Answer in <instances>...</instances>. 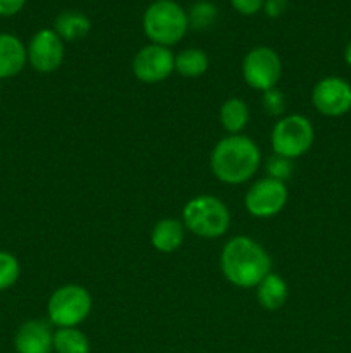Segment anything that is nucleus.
Returning a JSON list of instances; mask_svg holds the SVG:
<instances>
[{
  "instance_id": "nucleus-24",
  "label": "nucleus",
  "mask_w": 351,
  "mask_h": 353,
  "mask_svg": "<svg viewBox=\"0 0 351 353\" xmlns=\"http://www.w3.org/2000/svg\"><path fill=\"white\" fill-rule=\"evenodd\" d=\"M231 6L241 16H255L264 7V0H231Z\"/></svg>"
},
{
  "instance_id": "nucleus-18",
  "label": "nucleus",
  "mask_w": 351,
  "mask_h": 353,
  "mask_svg": "<svg viewBox=\"0 0 351 353\" xmlns=\"http://www.w3.org/2000/svg\"><path fill=\"white\" fill-rule=\"evenodd\" d=\"M209 69V57L200 48H184L176 55L174 71L184 78H198Z\"/></svg>"
},
{
  "instance_id": "nucleus-9",
  "label": "nucleus",
  "mask_w": 351,
  "mask_h": 353,
  "mask_svg": "<svg viewBox=\"0 0 351 353\" xmlns=\"http://www.w3.org/2000/svg\"><path fill=\"white\" fill-rule=\"evenodd\" d=\"M176 55L171 48L162 47V45L148 43L138 50L133 59V72L141 83L155 85L174 72Z\"/></svg>"
},
{
  "instance_id": "nucleus-12",
  "label": "nucleus",
  "mask_w": 351,
  "mask_h": 353,
  "mask_svg": "<svg viewBox=\"0 0 351 353\" xmlns=\"http://www.w3.org/2000/svg\"><path fill=\"white\" fill-rule=\"evenodd\" d=\"M17 353H52L54 333L50 324L40 319H31L21 324L14 336Z\"/></svg>"
},
{
  "instance_id": "nucleus-28",
  "label": "nucleus",
  "mask_w": 351,
  "mask_h": 353,
  "mask_svg": "<svg viewBox=\"0 0 351 353\" xmlns=\"http://www.w3.org/2000/svg\"><path fill=\"white\" fill-rule=\"evenodd\" d=\"M0 88H2V81H0Z\"/></svg>"
},
{
  "instance_id": "nucleus-11",
  "label": "nucleus",
  "mask_w": 351,
  "mask_h": 353,
  "mask_svg": "<svg viewBox=\"0 0 351 353\" xmlns=\"http://www.w3.org/2000/svg\"><path fill=\"white\" fill-rule=\"evenodd\" d=\"M312 103L322 116H344L351 110V85L337 76L322 78L313 86Z\"/></svg>"
},
{
  "instance_id": "nucleus-6",
  "label": "nucleus",
  "mask_w": 351,
  "mask_h": 353,
  "mask_svg": "<svg viewBox=\"0 0 351 353\" xmlns=\"http://www.w3.org/2000/svg\"><path fill=\"white\" fill-rule=\"evenodd\" d=\"M313 141H315L313 124L301 114L282 116L272 128V150L275 155H282L291 161L305 155L312 148Z\"/></svg>"
},
{
  "instance_id": "nucleus-15",
  "label": "nucleus",
  "mask_w": 351,
  "mask_h": 353,
  "mask_svg": "<svg viewBox=\"0 0 351 353\" xmlns=\"http://www.w3.org/2000/svg\"><path fill=\"white\" fill-rule=\"evenodd\" d=\"M92 30V21L79 10H62L54 23V31L62 41H76L85 38Z\"/></svg>"
},
{
  "instance_id": "nucleus-22",
  "label": "nucleus",
  "mask_w": 351,
  "mask_h": 353,
  "mask_svg": "<svg viewBox=\"0 0 351 353\" xmlns=\"http://www.w3.org/2000/svg\"><path fill=\"white\" fill-rule=\"evenodd\" d=\"M292 169H295V165H292L291 159H286L282 157V155H275V154L274 157L268 159L267 164H265V171H267L268 178L277 179V181H282V183H286L289 178H291Z\"/></svg>"
},
{
  "instance_id": "nucleus-13",
  "label": "nucleus",
  "mask_w": 351,
  "mask_h": 353,
  "mask_svg": "<svg viewBox=\"0 0 351 353\" xmlns=\"http://www.w3.org/2000/svg\"><path fill=\"white\" fill-rule=\"evenodd\" d=\"M28 64V52L23 41L10 33H0V81L19 74Z\"/></svg>"
},
{
  "instance_id": "nucleus-16",
  "label": "nucleus",
  "mask_w": 351,
  "mask_h": 353,
  "mask_svg": "<svg viewBox=\"0 0 351 353\" xmlns=\"http://www.w3.org/2000/svg\"><path fill=\"white\" fill-rule=\"evenodd\" d=\"M257 300L267 310L281 309L288 300V285L284 278L275 272L265 276L257 286Z\"/></svg>"
},
{
  "instance_id": "nucleus-10",
  "label": "nucleus",
  "mask_w": 351,
  "mask_h": 353,
  "mask_svg": "<svg viewBox=\"0 0 351 353\" xmlns=\"http://www.w3.org/2000/svg\"><path fill=\"white\" fill-rule=\"evenodd\" d=\"M28 52V64L38 72H48L57 71L58 68L64 62V41L61 40L57 33L54 30H43L36 31V33L31 37L30 43L26 47Z\"/></svg>"
},
{
  "instance_id": "nucleus-19",
  "label": "nucleus",
  "mask_w": 351,
  "mask_h": 353,
  "mask_svg": "<svg viewBox=\"0 0 351 353\" xmlns=\"http://www.w3.org/2000/svg\"><path fill=\"white\" fill-rule=\"evenodd\" d=\"M55 353H89L92 347L83 331L78 327H57L54 331Z\"/></svg>"
},
{
  "instance_id": "nucleus-2",
  "label": "nucleus",
  "mask_w": 351,
  "mask_h": 353,
  "mask_svg": "<svg viewBox=\"0 0 351 353\" xmlns=\"http://www.w3.org/2000/svg\"><path fill=\"white\" fill-rule=\"evenodd\" d=\"M262 154L258 145L244 134H229L217 141L210 154V169L220 183L243 185L258 172Z\"/></svg>"
},
{
  "instance_id": "nucleus-17",
  "label": "nucleus",
  "mask_w": 351,
  "mask_h": 353,
  "mask_svg": "<svg viewBox=\"0 0 351 353\" xmlns=\"http://www.w3.org/2000/svg\"><path fill=\"white\" fill-rule=\"evenodd\" d=\"M220 124L229 134H241L250 121V109L246 102L237 97H231L220 107Z\"/></svg>"
},
{
  "instance_id": "nucleus-20",
  "label": "nucleus",
  "mask_w": 351,
  "mask_h": 353,
  "mask_svg": "<svg viewBox=\"0 0 351 353\" xmlns=\"http://www.w3.org/2000/svg\"><path fill=\"white\" fill-rule=\"evenodd\" d=\"M186 14H188L189 30L205 31L217 21L219 9L210 0H198L186 10Z\"/></svg>"
},
{
  "instance_id": "nucleus-23",
  "label": "nucleus",
  "mask_w": 351,
  "mask_h": 353,
  "mask_svg": "<svg viewBox=\"0 0 351 353\" xmlns=\"http://www.w3.org/2000/svg\"><path fill=\"white\" fill-rule=\"evenodd\" d=\"M262 105H264L265 112H267L268 116H274V117L282 116L286 110L284 93H282L277 86H275V88L267 90V92H264V97H262Z\"/></svg>"
},
{
  "instance_id": "nucleus-5",
  "label": "nucleus",
  "mask_w": 351,
  "mask_h": 353,
  "mask_svg": "<svg viewBox=\"0 0 351 353\" xmlns=\"http://www.w3.org/2000/svg\"><path fill=\"white\" fill-rule=\"evenodd\" d=\"M93 309L92 293L79 285H64L55 290L47 303V316L55 327H78Z\"/></svg>"
},
{
  "instance_id": "nucleus-26",
  "label": "nucleus",
  "mask_w": 351,
  "mask_h": 353,
  "mask_svg": "<svg viewBox=\"0 0 351 353\" xmlns=\"http://www.w3.org/2000/svg\"><path fill=\"white\" fill-rule=\"evenodd\" d=\"M26 6V0H0V16L10 17L16 16Z\"/></svg>"
},
{
  "instance_id": "nucleus-7",
  "label": "nucleus",
  "mask_w": 351,
  "mask_h": 353,
  "mask_svg": "<svg viewBox=\"0 0 351 353\" xmlns=\"http://www.w3.org/2000/svg\"><path fill=\"white\" fill-rule=\"evenodd\" d=\"M244 83L258 92L275 88L282 76V62L270 47H255L244 55L241 65Z\"/></svg>"
},
{
  "instance_id": "nucleus-25",
  "label": "nucleus",
  "mask_w": 351,
  "mask_h": 353,
  "mask_svg": "<svg viewBox=\"0 0 351 353\" xmlns=\"http://www.w3.org/2000/svg\"><path fill=\"white\" fill-rule=\"evenodd\" d=\"M264 12L270 19H277L288 9V0H264Z\"/></svg>"
},
{
  "instance_id": "nucleus-8",
  "label": "nucleus",
  "mask_w": 351,
  "mask_h": 353,
  "mask_svg": "<svg viewBox=\"0 0 351 353\" xmlns=\"http://www.w3.org/2000/svg\"><path fill=\"white\" fill-rule=\"evenodd\" d=\"M288 186L286 183L272 179L268 176L257 179L248 188L244 195V207L248 214L258 219L274 217L281 212L288 203Z\"/></svg>"
},
{
  "instance_id": "nucleus-14",
  "label": "nucleus",
  "mask_w": 351,
  "mask_h": 353,
  "mask_svg": "<svg viewBox=\"0 0 351 353\" xmlns=\"http://www.w3.org/2000/svg\"><path fill=\"white\" fill-rule=\"evenodd\" d=\"M184 224L182 221L174 219V217H165L160 219L151 230V245L155 250L162 252V254H172L181 248L182 241H184Z\"/></svg>"
},
{
  "instance_id": "nucleus-27",
  "label": "nucleus",
  "mask_w": 351,
  "mask_h": 353,
  "mask_svg": "<svg viewBox=\"0 0 351 353\" xmlns=\"http://www.w3.org/2000/svg\"><path fill=\"white\" fill-rule=\"evenodd\" d=\"M344 61H346V64L351 68V40L350 43L346 45V48H344Z\"/></svg>"
},
{
  "instance_id": "nucleus-1",
  "label": "nucleus",
  "mask_w": 351,
  "mask_h": 353,
  "mask_svg": "<svg viewBox=\"0 0 351 353\" xmlns=\"http://www.w3.org/2000/svg\"><path fill=\"white\" fill-rule=\"evenodd\" d=\"M220 269L231 285L237 288H257L272 272V259L258 241L248 236H234L224 245Z\"/></svg>"
},
{
  "instance_id": "nucleus-21",
  "label": "nucleus",
  "mask_w": 351,
  "mask_h": 353,
  "mask_svg": "<svg viewBox=\"0 0 351 353\" xmlns=\"http://www.w3.org/2000/svg\"><path fill=\"white\" fill-rule=\"evenodd\" d=\"M21 274V265L16 255L0 250V292L12 288Z\"/></svg>"
},
{
  "instance_id": "nucleus-3",
  "label": "nucleus",
  "mask_w": 351,
  "mask_h": 353,
  "mask_svg": "<svg viewBox=\"0 0 351 353\" xmlns=\"http://www.w3.org/2000/svg\"><path fill=\"white\" fill-rule=\"evenodd\" d=\"M143 33L155 45L171 48L189 30L188 14L176 0H155L143 14Z\"/></svg>"
},
{
  "instance_id": "nucleus-4",
  "label": "nucleus",
  "mask_w": 351,
  "mask_h": 353,
  "mask_svg": "<svg viewBox=\"0 0 351 353\" xmlns=\"http://www.w3.org/2000/svg\"><path fill=\"white\" fill-rule=\"evenodd\" d=\"M182 224L195 236L213 240L229 231L231 212L217 196L200 195L189 200L182 209Z\"/></svg>"
}]
</instances>
